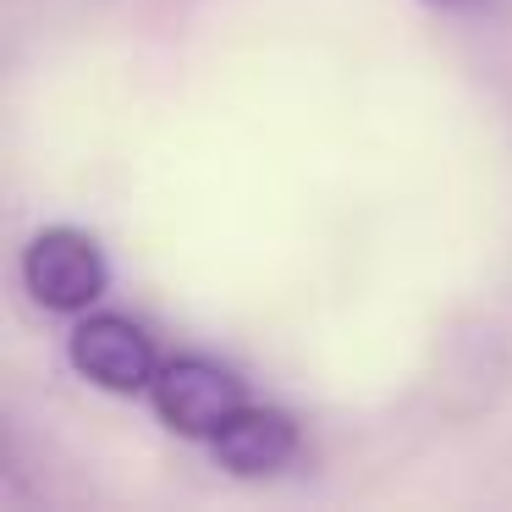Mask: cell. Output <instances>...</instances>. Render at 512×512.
<instances>
[{
	"label": "cell",
	"mask_w": 512,
	"mask_h": 512,
	"mask_svg": "<svg viewBox=\"0 0 512 512\" xmlns=\"http://www.w3.org/2000/svg\"><path fill=\"white\" fill-rule=\"evenodd\" d=\"M248 402H254L248 380L237 375V369L204 358V353L166 358L160 375H155V386H149V408H155V419L166 424L171 435L199 441V446H210V435L221 430L232 413H243Z\"/></svg>",
	"instance_id": "3"
},
{
	"label": "cell",
	"mask_w": 512,
	"mask_h": 512,
	"mask_svg": "<svg viewBox=\"0 0 512 512\" xmlns=\"http://www.w3.org/2000/svg\"><path fill=\"white\" fill-rule=\"evenodd\" d=\"M424 6H435V12H479L485 0H424Z\"/></svg>",
	"instance_id": "5"
},
{
	"label": "cell",
	"mask_w": 512,
	"mask_h": 512,
	"mask_svg": "<svg viewBox=\"0 0 512 512\" xmlns=\"http://www.w3.org/2000/svg\"><path fill=\"white\" fill-rule=\"evenodd\" d=\"M67 364L83 386L105 391V397H149L166 358H160L149 325H138L133 314L89 309L67 331Z\"/></svg>",
	"instance_id": "2"
},
{
	"label": "cell",
	"mask_w": 512,
	"mask_h": 512,
	"mask_svg": "<svg viewBox=\"0 0 512 512\" xmlns=\"http://www.w3.org/2000/svg\"><path fill=\"white\" fill-rule=\"evenodd\" d=\"M303 452V430L287 408L270 402H248L243 413L221 424L210 435V457L215 468H226L232 479H276L281 468H292Z\"/></svg>",
	"instance_id": "4"
},
{
	"label": "cell",
	"mask_w": 512,
	"mask_h": 512,
	"mask_svg": "<svg viewBox=\"0 0 512 512\" xmlns=\"http://www.w3.org/2000/svg\"><path fill=\"white\" fill-rule=\"evenodd\" d=\"M17 281H23L34 309L78 320V314L100 309L111 292V259H105L100 237L83 226H39L23 243Z\"/></svg>",
	"instance_id": "1"
}]
</instances>
